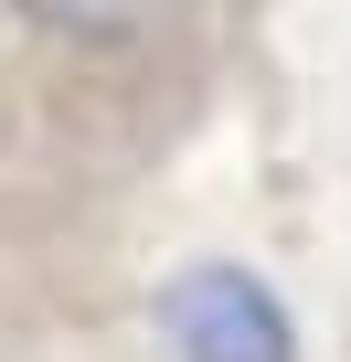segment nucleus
I'll list each match as a JSON object with an SVG mask.
<instances>
[{
    "mask_svg": "<svg viewBox=\"0 0 351 362\" xmlns=\"http://www.w3.org/2000/svg\"><path fill=\"white\" fill-rule=\"evenodd\" d=\"M160 330H170L182 362H298L287 298H277L256 267H234V256H203V267L170 277V288H160Z\"/></svg>",
    "mask_w": 351,
    "mask_h": 362,
    "instance_id": "obj_1",
    "label": "nucleus"
},
{
    "mask_svg": "<svg viewBox=\"0 0 351 362\" xmlns=\"http://www.w3.org/2000/svg\"><path fill=\"white\" fill-rule=\"evenodd\" d=\"M43 33H75V43H128L160 22V0H22Z\"/></svg>",
    "mask_w": 351,
    "mask_h": 362,
    "instance_id": "obj_2",
    "label": "nucleus"
}]
</instances>
